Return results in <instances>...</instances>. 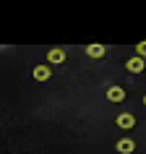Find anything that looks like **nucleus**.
I'll use <instances>...</instances> for the list:
<instances>
[{
  "instance_id": "5",
  "label": "nucleus",
  "mask_w": 146,
  "mask_h": 154,
  "mask_svg": "<svg viewBox=\"0 0 146 154\" xmlns=\"http://www.w3.org/2000/svg\"><path fill=\"white\" fill-rule=\"evenodd\" d=\"M32 73H34V79H37V81H47L50 76H52V68H50V65H37Z\"/></svg>"
},
{
  "instance_id": "6",
  "label": "nucleus",
  "mask_w": 146,
  "mask_h": 154,
  "mask_svg": "<svg viewBox=\"0 0 146 154\" xmlns=\"http://www.w3.org/2000/svg\"><path fill=\"white\" fill-rule=\"evenodd\" d=\"M105 52H107V47H105V45H99V42H94V45L86 47V55H89V57H105Z\"/></svg>"
},
{
  "instance_id": "7",
  "label": "nucleus",
  "mask_w": 146,
  "mask_h": 154,
  "mask_svg": "<svg viewBox=\"0 0 146 154\" xmlns=\"http://www.w3.org/2000/svg\"><path fill=\"white\" fill-rule=\"evenodd\" d=\"M117 125L128 131V128H133V125H136V118H133L130 112H123V115H117Z\"/></svg>"
},
{
  "instance_id": "9",
  "label": "nucleus",
  "mask_w": 146,
  "mask_h": 154,
  "mask_svg": "<svg viewBox=\"0 0 146 154\" xmlns=\"http://www.w3.org/2000/svg\"><path fill=\"white\" fill-rule=\"evenodd\" d=\"M144 105H146V97H144Z\"/></svg>"
},
{
  "instance_id": "3",
  "label": "nucleus",
  "mask_w": 146,
  "mask_h": 154,
  "mask_svg": "<svg viewBox=\"0 0 146 154\" xmlns=\"http://www.w3.org/2000/svg\"><path fill=\"white\" fill-rule=\"evenodd\" d=\"M117 152L120 154H133L136 152V141H133V138H120V141H117Z\"/></svg>"
},
{
  "instance_id": "8",
  "label": "nucleus",
  "mask_w": 146,
  "mask_h": 154,
  "mask_svg": "<svg viewBox=\"0 0 146 154\" xmlns=\"http://www.w3.org/2000/svg\"><path fill=\"white\" fill-rule=\"evenodd\" d=\"M136 55L138 57H146V42H138V45H136Z\"/></svg>"
},
{
  "instance_id": "2",
  "label": "nucleus",
  "mask_w": 146,
  "mask_h": 154,
  "mask_svg": "<svg viewBox=\"0 0 146 154\" xmlns=\"http://www.w3.org/2000/svg\"><path fill=\"white\" fill-rule=\"evenodd\" d=\"M125 68H128L130 73H141V71H146V60H144V57H138V55H133L128 63H125Z\"/></svg>"
},
{
  "instance_id": "1",
  "label": "nucleus",
  "mask_w": 146,
  "mask_h": 154,
  "mask_svg": "<svg viewBox=\"0 0 146 154\" xmlns=\"http://www.w3.org/2000/svg\"><path fill=\"white\" fill-rule=\"evenodd\" d=\"M63 60H65V50H63V47L47 50V63H50V65H60Z\"/></svg>"
},
{
  "instance_id": "4",
  "label": "nucleus",
  "mask_w": 146,
  "mask_h": 154,
  "mask_svg": "<svg viewBox=\"0 0 146 154\" xmlns=\"http://www.w3.org/2000/svg\"><path fill=\"white\" fill-rule=\"evenodd\" d=\"M107 99H110V102H123V99H125V89H123V86H110V89H107Z\"/></svg>"
}]
</instances>
